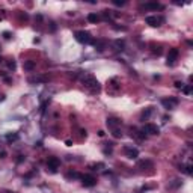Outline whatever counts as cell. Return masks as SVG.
Listing matches in <instances>:
<instances>
[{
	"instance_id": "e0dca14e",
	"label": "cell",
	"mask_w": 193,
	"mask_h": 193,
	"mask_svg": "<svg viewBox=\"0 0 193 193\" xmlns=\"http://www.w3.org/2000/svg\"><path fill=\"white\" fill-rule=\"evenodd\" d=\"M6 139H8L9 142L18 141V133H14V134H6Z\"/></svg>"
},
{
	"instance_id": "603a6c76",
	"label": "cell",
	"mask_w": 193,
	"mask_h": 193,
	"mask_svg": "<svg viewBox=\"0 0 193 193\" xmlns=\"http://www.w3.org/2000/svg\"><path fill=\"white\" fill-rule=\"evenodd\" d=\"M127 2L125 0H113V5H116V6H124Z\"/></svg>"
},
{
	"instance_id": "52a82bcc",
	"label": "cell",
	"mask_w": 193,
	"mask_h": 193,
	"mask_svg": "<svg viewBox=\"0 0 193 193\" xmlns=\"http://www.w3.org/2000/svg\"><path fill=\"white\" fill-rule=\"evenodd\" d=\"M178 98H174V97H169V98H163L161 100V104L164 106V109H168V110H171V109H174L175 106H178Z\"/></svg>"
},
{
	"instance_id": "7c38bea8",
	"label": "cell",
	"mask_w": 193,
	"mask_h": 193,
	"mask_svg": "<svg viewBox=\"0 0 193 193\" xmlns=\"http://www.w3.org/2000/svg\"><path fill=\"white\" fill-rule=\"evenodd\" d=\"M145 9H152V11H157V9H163V5L160 3H145L143 5Z\"/></svg>"
},
{
	"instance_id": "9c48e42d",
	"label": "cell",
	"mask_w": 193,
	"mask_h": 193,
	"mask_svg": "<svg viewBox=\"0 0 193 193\" xmlns=\"http://www.w3.org/2000/svg\"><path fill=\"white\" fill-rule=\"evenodd\" d=\"M143 133H148V134H158L160 133V128H158V125L156 124H145V127H143Z\"/></svg>"
},
{
	"instance_id": "30bf717a",
	"label": "cell",
	"mask_w": 193,
	"mask_h": 193,
	"mask_svg": "<svg viewBox=\"0 0 193 193\" xmlns=\"http://www.w3.org/2000/svg\"><path fill=\"white\" fill-rule=\"evenodd\" d=\"M178 54H179V52H178V48H171L169 50V53H168V65H174L175 64V60L178 59Z\"/></svg>"
},
{
	"instance_id": "ffe728a7",
	"label": "cell",
	"mask_w": 193,
	"mask_h": 193,
	"mask_svg": "<svg viewBox=\"0 0 193 193\" xmlns=\"http://www.w3.org/2000/svg\"><path fill=\"white\" fill-rule=\"evenodd\" d=\"M181 91H183L186 95H189V94L192 92V86H190V85H187V86H183V88H181Z\"/></svg>"
},
{
	"instance_id": "6da1fadb",
	"label": "cell",
	"mask_w": 193,
	"mask_h": 193,
	"mask_svg": "<svg viewBox=\"0 0 193 193\" xmlns=\"http://www.w3.org/2000/svg\"><path fill=\"white\" fill-rule=\"evenodd\" d=\"M82 83H83V86L88 89L91 94H100V92H101L100 82H98L92 74H85V75H82Z\"/></svg>"
},
{
	"instance_id": "d6986e66",
	"label": "cell",
	"mask_w": 193,
	"mask_h": 193,
	"mask_svg": "<svg viewBox=\"0 0 193 193\" xmlns=\"http://www.w3.org/2000/svg\"><path fill=\"white\" fill-rule=\"evenodd\" d=\"M112 136L116 137V139H119V137H122V131L121 130H115V131H112Z\"/></svg>"
},
{
	"instance_id": "2e32d148",
	"label": "cell",
	"mask_w": 193,
	"mask_h": 193,
	"mask_svg": "<svg viewBox=\"0 0 193 193\" xmlns=\"http://www.w3.org/2000/svg\"><path fill=\"white\" fill-rule=\"evenodd\" d=\"M101 18H100V15H97V14H89L88 15V21L89 23H98Z\"/></svg>"
},
{
	"instance_id": "5bb4252c",
	"label": "cell",
	"mask_w": 193,
	"mask_h": 193,
	"mask_svg": "<svg viewBox=\"0 0 193 193\" xmlns=\"http://www.w3.org/2000/svg\"><path fill=\"white\" fill-rule=\"evenodd\" d=\"M137 166L139 168H152V161L151 160H142L137 163Z\"/></svg>"
},
{
	"instance_id": "d4e9b609",
	"label": "cell",
	"mask_w": 193,
	"mask_h": 193,
	"mask_svg": "<svg viewBox=\"0 0 193 193\" xmlns=\"http://www.w3.org/2000/svg\"><path fill=\"white\" fill-rule=\"evenodd\" d=\"M6 156H8V154H6V151H5L3 148H0V158H5Z\"/></svg>"
},
{
	"instance_id": "f546056e",
	"label": "cell",
	"mask_w": 193,
	"mask_h": 193,
	"mask_svg": "<svg viewBox=\"0 0 193 193\" xmlns=\"http://www.w3.org/2000/svg\"><path fill=\"white\" fill-rule=\"evenodd\" d=\"M23 160H24V158H23V156H18V160H17L18 163H20V161H23Z\"/></svg>"
},
{
	"instance_id": "44dd1931",
	"label": "cell",
	"mask_w": 193,
	"mask_h": 193,
	"mask_svg": "<svg viewBox=\"0 0 193 193\" xmlns=\"http://www.w3.org/2000/svg\"><path fill=\"white\" fill-rule=\"evenodd\" d=\"M151 112H152V109H148L146 112L143 110V112H142V119H146V118H148V116L151 115Z\"/></svg>"
},
{
	"instance_id": "4316f807",
	"label": "cell",
	"mask_w": 193,
	"mask_h": 193,
	"mask_svg": "<svg viewBox=\"0 0 193 193\" xmlns=\"http://www.w3.org/2000/svg\"><path fill=\"white\" fill-rule=\"evenodd\" d=\"M183 86H184V85H183V83H181V82H175V88L181 89V88H183Z\"/></svg>"
},
{
	"instance_id": "cb8c5ba5",
	"label": "cell",
	"mask_w": 193,
	"mask_h": 193,
	"mask_svg": "<svg viewBox=\"0 0 193 193\" xmlns=\"http://www.w3.org/2000/svg\"><path fill=\"white\" fill-rule=\"evenodd\" d=\"M91 168H94V171H97V168H104V164L103 163H97V164H92Z\"/></svg>"
},
{
	"instance_id": "3957f363",
	"label": "cell",
	"mask_w": 193,
	"mask_h": 193,
	"mask_svg": "<svg viewBox=\"0 0 193 193\" xmlns=\"http://www.w3.org/2000/svg\"><path fill=\"white\" fill-rule=\"evenodd\" d=\"M106 124H107V127H109V130H110V131H115V130H119V127L122 125V121H121L119 118L109 116V118H107V121H106Z\"/></svg>"
},
{
	"instance_id": "9a60e30c",
	"label": "cell",
	"mask_w": 193,
	"mask_h": 193,
	"mask_svg": "<svg viewBox=\"0 0 193 193\" xmlns=\"http://www.w3.org/2000/svg\"><path fill=\"white\" fill-rule=\"evenodd\" d=\"M35 60H27V62H24V70L27 71H32L33 68H35Z\"/></svg>"
},
{
	"instance_id": "277c9868",
	"label": "cell",
	"mask_w": 193,
	"mask_h": 193,
	"mask_svg": "<svg viewBox=\"0 0 193 193\" xmlns=\"http://www.w3.org/2000/svg\"><path fill=\"white\" fill-rule=\"evenodd\" d=\"M146 24H149L151 27H160L161 23H164V18L163 17H157V15H149L146 17Z\"/></svg>"
},
{
	"instance_id": "f1b7e54d",
	"label": "cell",
	"mask_w": 193,
	"mask_h": 193,
	"mask_svg": "<svg viewBox=\"0 0 193 193\" xmlns=\"http://www.w3.org/2000/svg\"><path fill=\"white\" fill-rule=\"evenodd\" d=\"M98 136H100V137H103V136H104V131H103V130H100V131H98Z\"/></svg>"
},
{
	"instance_id": "83f0119b",
	"label": "cell",
	"mask_w": 193,
	"mask_h": 193,
	"mask_svg": "<svg viewBox=\"0 0 193 193\" xmlns=\"http://www.w3.org/2000/svg\"><path fill=\"white\" fill-rule=\"evenodd\" d=\"M3 36H5V39H9V38H11V33H9V32H5Z\"/></svg>"
},
{
	"instance_id": "7402d4cb",
	"label": "cell",
	"mask_w": 193,
	"mask_h": 193,
	"mask_svg": "<svg viewBox=\"0 0 193 193\" xmlns=\"http://www.w3.org/2000/svg\"><path fill=\"white\" fill-rule=\"evenodd\" d=\"M15 67H17V65H15V60H8V68H9V70H15Z\"/></svg>"
},
{
	"instance_id": "8992f818",
	"label": "cell",
	"mask_w": 193,
	"mask_h": 193,
	"mask_svg": "<svg viewBox=\"0 0 193 193\" xmlns=\"http://www.w3.org/2000/svg\"><path fill=\"white\" fill-rule=\"evenodd\" d=\"M47 168H48V171L50 172H57V169L60 168V160L57 157H50L48 158V161H47Z\"/></svg>"
},
{
	"instance_id": "484cf974",
	"label": "cell",
	"mask_w": 193,
	"mask_h": 193,
	"mask_svg": "<svg viewBox=\"0 0 193 193\" xmlns=\"http://www.w3.org/2000/svg\"><path fill=\"white\" fill-rule=\"evenodd\" d=\"M186 172H187L189 175H192V164H187V166H186Z\"/></svg>"
},
{
	"instance_id": "ac0fdd59",
	"label": "cell",
	"mask_w": 193,
	"mask_h": 193,
	"mask_svg": "<svg viewBox=\"0 0 193 193\" xmlns=\"http://www.w3.org/2000/svg\"><path fill=\"white\" fill-rule=\"evenodd\" d=\"M80 174L79 172H75V171H70L68 174H67V178H80Z\"/></svg>"
},
{
	"instance_id": "7a4b0ae2",
	"label": "cell",
	"mask_w": 193,
	"mask_h": 193,
	"mask_svg": "<svg viewBox=\"0 0 193 193\" xmlns=\"http://www.w3.org/2000/svg\"><path fill=\"white\" fill-rule=\"evenodd\" d=\"M75 39H77L80 44H94V38H92L91 33L86 32V30H79V32H75Z\"/></svg>"
},
{
	"instance_id": "4fadbf2b",
	"label": "cell",
	"mask_w": 193,
	"mask_h": 193,
	"mask_svg": "<svg viewBox=\"0 0 193 193\" xmlns=\"http://www.w3.org/2000/svg\"><path fill=\"white\" fill-rule=\"evenodd\" d=\"M113 45H115V50H116V52H122L124 47H125V42H124L122 39H116V41L113 42Z\"/></svg>"
},
{
	"instance_id": "5b68a950",
	"label": "cell",
	"mask_w": 193,
	"mask_h": 193,
	"mask_svg": "<svg viewBox=\"0 0 193 193\" xmlns=\"http://www.w3.org/2000/svg\"><path fill=\"white\" fill-rule=\"evenodd\" d=\"M80 179H82V184H83L85 187H94V186L97 184V178H95L94 175H91V174L82 175L80 176Z\"/></svg>"
},
{
	"instance_id": "ba28073f",
	"label": "cell",
	"mask_w": 193,
	"mask_h": 193,
	"mask_svg": "<svg viewBox=\"0 0 193 193\" xmlns=\"http://www.w3.org/2000/svg\"><path fill=\"white\" fill-rule=\"evenodd\" d=\"M124 152H125L127 157L131 158V160L139 157V149H137V148H133V146H125V148H124Z\"/></svg>"
},
{
	"instance_id": "8fae6325",
	"label": "cell",
	"mask_w": 193,
	"mask_h": 193,
	"mask_svg": "<svg viewBox=\"0 0 193 193\" xmlns=\"http://www.w3.org/2000/svg\"><path fill=\"white\" fill-rule=\"evenodd\" d=\"M94 45H95V48L98 50V52H104L106 48V41H103V39H94Z\"/></svg>"
}]
</instances>
